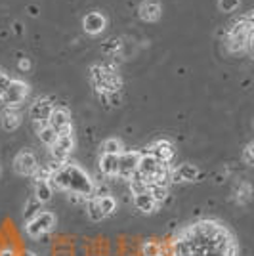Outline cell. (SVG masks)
I'll return each mask as SVG.
<instances>
[{
    "label": "cell",
    "mask_w": 254,
    "mask_h": 256,
    "mask_svg": "<svg viewBox=\"0 0 254 256\" xmlns=\"http://www.w3.org/2000/svg\"><path fill=\"white\" fill-rule=\"evenodd\" d=\"M100 170H102V174L109 176V178L118 176V155H106V153H102Z\"/></svg>",
    "instance_id": "5bb4252c"
},
{
    "label": "cell",
    "mask_w": 254,
    "mask_h": 256,
    "mask_svg": "<svg viewBox=\"0 0 254 256\" xmlns=\"http://www.w3.org/2000/svg\"><path fill=\"white\" fill-rule=\"evenodd\" d=\"M34 197L40 203H48L52 199V184L50 182H36V186H34Z\"/></svg>",
    "instance_id": "e0dca14e"
},
{
    "label": "cell",
    "mask_w": 254,
    "mask_h": 256,
    "mask_svg": "<svg viewBox=\"0 0 254 256\" xmlns=\"http://www.w3.org/2000/svg\"><path fill=\"white\" fill-rule=\"evenodd\" d=\"M174 256H237V243L232 232L216 220L191 224L172 243Z\"/></svg>",
    "instance_id": "6da1fadb"
},
{
    "label": "cell",
    "mask_w": 254,
    "mask_h": 256,
    "mask_svg": "<svg viewBox=\"0 0 254 256\" xmlns=\"http://www.w3.org/2000/svg\"><path fill=\"white\" fill-rule=\"evenodd\" d=\"M116 48H120V42L118 40H109L107 44H104V50H107V52H111V50H116Z\"/></svg>",
    "instance_id": "d6a6232c"
},
{
    "label": "cell",
    "mask_w": 254,
    "mask_h": 256,
    "mask_svg": "<svg viewBox=\"0 0 254 256\" xmlns=\"http://www.w3.org/2000/svg\"><path fill=\"white\" fill-rule=\"evenodd\" d=\"M241 0H220V10L222 12H233L239 8Z\"/></svg>",
    "instance_id": "f1b7e54d"
},
{
    "label": "cell",
    "mask_w": 254,
    "mask_h": 256,
    "mask_svg": "<svg viewBox=\"0 0 254 256\" xmlns=\"http://www.w3.org/2000/svg\"><path fill=\"white\" fill-rule=\"evenodd\" d=\"M148 192L155 197V201H157L159 204L168 197V190H166V188H162V186H157V184H149Z\"/></svg>",
    "instance_id": "484cf974"
},
{
    "label": "cell",
    "mask_w": 254,
    "mask_h": 256,
    "mask_svg": "<svg viewBox=\"0 0 254 256\" xmlns=\"http://www.w3.org/2000/svg\"><path fill=\"white\" fill-rule=\"evenodd\" d=\"M142 256H162V246L157 241H146L142 245Z\"/></svg>",
    "instance_id": "cb8c5ba5"
},
{
    "label": "cell",
    "mask_w": 254,
    "mask_h": 256,
    "mask_svg": "<svg viewBox=\"0 0 254 256\" xmlns=\"http://www.w3.org/2000/svg\"><path fill=\"white\" fill-rule=\"evenodd\" d=\"M10 84H12L10 76H6L4 73H0V100H2V96L6 94V90L10 88Z\"/></svg>",
    "instance_id": "f546056e"
},
{
    "label": "cell",
    "mask_w": 254,
    "mask_h": 256,
    "mask_svg": "<svg viewBox=\"0 0 254 256\" xmlns=\"http://www.w3.org/2000/svg\"><path fill=\"white\" fill-rule=\"evenodd\" d=\"M140 16H142V20H146V22H157L160 18L159 2H157V0H148V2H144L142 8H140Z\"/></svg>",
    "instance_id": "9a60e30c"
},
{
    "label": "cell",
    "mask_w": 254,
    "mask_h": 256,
    "mask_svg": "<svg viewBox=\"0 0 254 256\" xmlns=\"http://www.w3.org/2000/svg\"><path fill=\"white\" fill-rule=\"evenodd\" d=\"M199 178V168L195 164L184 162L172 168V182H195Z\"/></svg>",
    "instance_id": "8fae6325"
},
{
    "label": "cell",
    "mask_w": 254,
    "mask_h": 256,
    "mask_svg": "<svg viewBox=\"0 0 254 256\" xmlns=\"http://www.w3.org/2000/svg\"><path fill=\"white\" fill-rule=\"evenodd\" d=\"M54 226H56V214L50 210H42L38 216H34L31 222H27L25 226V234L36 239V237H42L44 234L52 232Z\"/></svg>",
    "instance_id": "3957f363"
},
{
    "label": "cell",
    "mask_w": 254,
    "mask_h": 256,
    "mask_svg": "<svg viewBox=\"0 0 254 256\" xmlns=\"http://www.w3.org/2000/svg\"><path fill=\"white\" fill-rule=\"evenodd\" d=\"M56 148H60V150H64L65 153H71V150L74 148V140L71 134H62L60 138H58V144H56Z\"/></svg>",
    "instance_id": "4316f807"
},
{
    "label": "cell",
    "mask_w": 254,
    "mask_h": 256,
    "mask_svg": "<svg viewBox=\"0 0 254 256\" xmlns=\"http://www.w3.org/2000/svg\"><path fill=\"white\" fill-rule=\"evenodd\" d=\"M130 192H132V195H140V193H146L149 188V182H146L140 174H136L134 178H130Z\"/></svg>",
    "instance_id": "7402d4cb"
},
{
    "label": "cell",
    "mask_w": 254,
    "mask_h": 256,
    "mask_svg": "<svg viewBox=\"0 0 254 256\" xmlns=\"http://www.w3.org/2000/svg\"><path fill=\"white\" fill-rule=\"evenodd\" d=\"M84 199H86L84 195H78V193H69V203L80 204L82 201H84Z\"/></svg>",
    "instance_id": "4dcf8cb0"
},
{
    "label": "cell",
    "mask_w": 254,
    "mask_h": 256,
    "mask_svg": "<svg viewBox=\"0 0 254 256\" xmlns=\"http://www.w3.org/2000/svg\"><path fill=\"white\" fill-rule=\"evenodd\" d=\"M92 195H94V199H104V197L111 195V193H109V188H107L106 184H98V186L94 184V193Z\"/></svg>",
    "instance_id": "83f0119b"
},
{
    "label": "cell",
    "mask_w": 254,
    "mask_h": 256,
    "mask_svg": "<svg viewBox=\"0 0 254 256\" xmlns=\"http://www.w3.org/2000/svg\"><path fill=\"white\" fill-rule=\"evenodd\" d=\"M18 67H20V71H29V69H31V62H29L27 58H23V60H20Z\"/></svg>",
    "instance_id": "836d02e7"
},
{
    "label": "cell",
    "mask_w": 254,
    "mask_h": 256,
    "mask_svg": "<svg viewBox=\"0 0 254 256\" xmlns=\"http://www.w3.org/2000/svg\"><path fill=\"white\" fill-rule=\"evenodd\" d=\"M50 126L62 136V134H71V115L65 107H58L54 109L52 117H50Z\"/></svg>",
    "instance_id": "52a82bcc"
},
{
    "label": "cell",
    "mask_w": 254,
    "mask_h": 256,
    "mask_svg": "<svg viewBox=\"0 0 254 256\" xmlns=\"http://www.w3.org/2000/svg\"><path fill=\"white\" fill-rule=\"evenodd\" d=\"M98 203H100V206H102V210H104L106 216H111L116 210V199L111 197V195H107L104 199H98Z\"/></svg>",
    "instance_id": "d4e9b609"
},
{
    "label": "cell",
    "mask_w": 254,
    "mask_h": 256,
    "mask_svg": "<svg viewBox=\"0 0 254 256\" xmlns=\"http://www.w3.org/2000/svg\"><path fill=\"white\" fill-rule=\"evenodd\" d=\"M244 159L248 160L250 164H254V142L246 148V151H244Z\"/></svg>",
    "instance_id": "1f68e13d"
},
{
    "label": "cell",
    "mask_w": 254,
    "mask_h": 256,
    "mask_svg": "<svg viewBox=\"0 0 254 256\" xmlns=\"http://www.w3.org/2000/svg\"><path fill=\"white\" fill-rule=\"evenodd\" d=\"M67 170H69V193H78L88 199L94 193V182L90 180V176L76 164H67Z\"/></svg>",
    "instance_id": "7a4b0ae2"
},
{
    "label": "cell",
    "mask_w": 254,
    "mask_h": 256,
    "mask_svg": "<svg viewBox=\"0 0 254 256\" xmlns=\"http://www.w3.org/2000/svg\"><path fill=\"white\" fill-rule=\"evenodd\" d=\"M25 256H36V254H32V252H27V254H25Z\"/></svg>",
    "instance_id": "8d00e7d4"
},
{
    "label": "cell",
    "mask_w": 254,
    "mask_h": 256,
    "mask_svg": "<svg viewBox=\"0 0 254 256\" xmlns=\"http://www.w3.org/2000/svg\"><path fill=\"white\" fill-rule=\"evenodd\" d=\"M140 157H142L140 151H122L118 155V176L122 180H130L138 174Z\"/></svg>",
    "instance_id": "277c9868"
},
{
    "label": "cell",
    "mask_w": 254,
    "mask_h": 256,
    "mask_svg": "<svg viewBox=\"0 0 254 256\" xmlns=\"http://www.w3.org/2000/svg\"><path fill=\"white\" fill-rule=\"evenodd\" d=\"M54 104L50 98H40L36 100L34 104L31 106V118L34 120V124H48L50 122V117L54 113Z\"/></svg>",
    "instance_id": "8992f818"
},
{
    "label": "cell",
    "mask_w": 254,
    "mask_h": 256,
    "mask_svg": "<svg viewBox=\"0 0 254 256\" xmlns=\"http://www.w3.org/2000/svg\"><path fill=\"white\" fill-rule=\"evenodd\" d=\"M42 212V203L36 199V197H32L29 203L25 204V210H23V218H25V222H31L34 216H38V214Z\"/></svg>",
    "instance_id": "ac0fdd59"
},
{
    "label": "cell",
    "mask_w": 254,
    "mask_h": 256,
    "mask_svg": "<svg viewBox=\"0 0 254 256\" xmlns=\"http://www.w3.org/2000/svg\"><path fill=\"white\" fill-rule=\"evenodd\" d=\"M82 27H84L86 32L98 34V32H102L106 29V18L102 14H98V12H90L82 20Z\"/></svg>",
    "instance_id": "7c38bea8"
},
{
    "label": "cell",
    "mask_w": 254,
    "mask_h": 256,
    "mask_svg": "<svg viewBox=\"0 0 254 256\" xmlns=\"http://www.w3.org/2000/svg\"><path fill=\"white\" fill-rule=\"evenodd\" d=\"M14 168L18 174L22 176H32L36 168H38V162H36V157L29 153V151H23L16 157V162H14Z\"/></svg>",
    "instance_id": "ba28073f"
},
{
    "label": "cell",
    "mask_w": 254,
    "mask_h": 256,
    "mask_svg": "<svg viewBox=\"0 0 254 256\" xmlns=\"http://www.w3.org/2000/svg\"><path fill=\"white\" fill-rule=\"evenodd\" d=\"M160 164H162V162H159V160L155 159L151 153H146V155H142V157H140L138 174L146 182H151L153 178H155V174L159 172Z\"/></svg>",
    "instance_id": "30bf717a"
},
{
    "label": "cell",
    "mask_w": 254,
    "mask_h": 256,
    "mask_svg": "<svg viewBox=\"0 0 254 256\" xmlns=\"http://www.w3.org/2000/svg\"><path fill=\"white\" fill-rule=\"evenodd\" d=\"M0 256H16V250L10 246H4V248H0Z\"/></svg>",
    "instance_id": "e575fe53"
},
{
    "label": "cell",
    "mask_w": 254,
    "mask_h": 256,
    "mask_svg": "<svg viewBox=\"0 0 254 256\" xmlns=\"http://www.w3.org/2000/svg\"><path fill=\"white\" fill-rule=\"evenodd\" d=\"M29 12H31V16H38V10H36L34 6H31V8H29Z\"/></svg>",
    "instance_id": "d590c367"
},
{
    "label": "cell",
    "mask_w": 254,
    "mask_h": 256,
    "mask_svg": "<svg viewBox=\"0 0 254 256\" xmlns=\"http://www.w3.org/2000/svg\"><path fill=\"white\" fill-rule=\"evenodd\" d=\"M27 94H29V86L25 84L23 80H12L10 88L2 96V102H4V106L12 109V107L22 106L23 102H25V98H27Z\"/></svg>",
    "instance_id": "5b68a950"
},
{
    "label": "cell",
    "mask_w": 254,
    "mask_h": 256,
    "mask_svg": "<svg viewBox=\"0 0 254 256\" xmlns=\"http://www.w3.org/2000/svg\"><path fill=\"white\" fill-rule=\"evenodd\" d=\"M0 122H2V128H4L6 132H14L16 128L22 124V117H20V113H16L14 109L8 107V109L2 113V120H0Z\"/></svg>",
    "instance_id": "2e32d148"
},
{
    "label": "cell",
    "mask_w": 254,
    "mask_h": 256,
    "mask_svg": "<svg viewBox=\"0 0 254 256\" xmlns=\"http://www.w3.org/2000/svg\"><path fill=\"white\" fill-rule=\"evenodd\" d=\"M102 153H106V155H120V153H122V144H120V140H116V138L106 140V142L102 144Z\"/></svg>",
    "instance_id": "ffe728a7"
},
{
    "label": "cell",
    "mask_w": 254,
    "mask_h": 256,
    "mask_svg": "<svg viewBox=\"0 0 254 256\" xmlns=\"http://www.w3.org/2000/svg\"><path fill=\"white\" fill-rule=\"evenodd\" d=\"M86 210H88V218L92 220V222H102L104 218H106V214L102 210V206L98 203V199H92L90 203L86 204Z\"/></svg>",
    "instance_id": "44dd1931"
},
{
    "label": "cell",
    "mask_w": 254,
    "mask_h": 256,
    "mask_svg": "<svg viewBox=\"0 0 254 256\" xmlns=\"http://www.w3.org/2000/svg\"><path fill=\"white\" fill-rule=\"evenodd\" d=\"M250 193H252V188H250V184H241L239 186V190H237V193H235V201L239 204H244L250 201Z\"/></svg>",
    "instance_id": "603a6c76"
},
{
    "label": "cell",
    "mask_w": 254,
    "mask_h": 256,
    "mask_svg": "<svg viewBox=\"0 0 254 256\" xmlns=\"http://www.w3.org/2000/svg\"><path fill=\"white\" fill-rule=\"evenodd\" d=\"M38 138H40V142H42L44 146H50V148H54L56 144H58V138H60V134L54 130L50 124H46V126L38 132Z\"/></svg>",
    "instance_id": "d6986e66"
},
{
    "label": "cell",
    "mask_w": 254,
    "mask_h": 256,
    "mask_svg": "<svg viewBox=\"0 0 254 256\" xmlns=\"http://www.w3.org/2000/svg\"><path fill=\"white\" fill-rule=\"evenodd\" d=\"M134 206L138 208L140 212L149 214V212H155L159 203L155 201V197L151 195L149 192L146 193H140V195H134Z\"/></svg>",
    "instance_id": "4fadbf2b"
},
{
    "label": "cell",
    "mask_w": 254,
    "mask_h": 256,
    "mask_svg": "<svg viewBox=\"0 0 254 256\" xmlns=\"http://www.w3.org/2000/svg\"><path fill=\"white\" fill-rule=\"evenodd\" d=\"M149 153L159 160V162L168 164L170 160L174 159L176 150H174V146H172L170 142H166V140H159V142H155V144H151V146H149Z\"/></svg>",
    "instance_id": "9c48e42d"
}]
</instances>
